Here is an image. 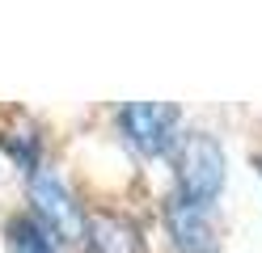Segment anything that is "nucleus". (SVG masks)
I'll list each match as a JSON object with an SVG mask.
<instances>
[{"label": "nucleus", "mask_w": 262, "mask_h": 253, "mask_svg": "<svg viewBox=\"0 0 262 253\" xmlns=\"http://www.w3.org/2000/svg\"><path fill=\"white\" fill-rule=\"evenodd\" d=\"M169 173H173V198L199 202V207H216V198L224 190L228 160L224 148L211 131H182V140L169 152Z\"/></svg>", "instance_id": "1"}, {"label": "nucleus", "mask_w": 262, "mask_h": 253, "mask_svg": "<svg viewBox=\"0 0 262 253\" xmlns=\"http://www.w3.org/2000/svg\"><path fill=\"white\" fill-rule=\"evenodd\" d=\"M114 131L123 144L144 160L169 156L173 144L182 140V110L173 101H127L114 114Z\"/></svg>", "instance_id": "2"}, {"label": "nucleus", "mask_w": 262, "mask_h": 253, "mask_svg": "<svg viewBox=\"0 0 262 253\" xmlns=\"http://www.w3.org/2000/svg\"><path fill=\"white\" fill-rule=\"evenodd\" d=\"M30 215L42 219L47 228L55 232L59 245H80V232H85V211H80L76 194L68 190L55 169H38L30 173Z\"/></svg>", "instance_id": "3"}, {"label": "nucleus", "mask_w": 262, "mask_h": 253, "mask_svg": "<svg viewBox=\"0 0 262 253\" xmlns=\"http://www.w3.org/2000/svg\"><path fill=\"white\" fill-rule=\"evenodd\" d=\"M165 232L178 253H216L220 249V224L216 207H199L186 198H165Z\"/></svg>", "instance_id": "4"}, {"label": "nucleus", "mask_w": 262, "mask_h": 253, "mask_svg": "<svg viewBox=\"0 0 262 253\" xmlns=\"http://www.w3.org/2000/svg\"><path fill=\"white\" fill-rule=\"evenodd\" d=\"M80 249H85V253H148V249H144L140 219H131V215H123V211L85 215Z\"/></svg>", "instance_id": "5"}, {"label": "nucleus", "mask_w": 262, "mask_h": 253, "mask_svg": "<svg viewBox=\"0 0 262 253\" xmlns=\"http://www.w3.org/2000/svg\"><path fill=\"white\" fill-rule=\"evenodd\" d=\"M5 249L9 253H63L55 232L42 219H34L30 211H13L5 219Z\"/></svg>", "instance_id": "6"}, {"label": "nucleus", "mask_w": 262, "mask_h": 253, "mask_svg": "<svg viewBox=\"0 0 262 253\" xmlns=\"http://www.w3.org/2000/svg\"><path fill=\"white\" fill-rule=\"evenodd\" d=\"M0 152L21 169V173H38L42 169V131L34 123H26V127H9V131H0Z\"/></svg>", "instance_id": "7"}, {"label": "nucleus", "mask_w": 262, "mask_h": 253, "mask_svg": "<svg viewBox=\"0 0 262 253\" xmlns=\"http://www.w3.org/2000/svg\"><path fill=\"white\" fill-rule=\"evenodd\" d=\"M254 169H258V177H262V152H258V156H254Z\"/></svg>", "instance_id": "8"}]
</instances>
